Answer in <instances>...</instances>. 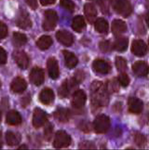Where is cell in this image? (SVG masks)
I'll use <instances>...</instances> for the list:
<instances>
[{
    "label": "cell",
    "mask_w": 149,
    "mask_h": 150,
    "mask_svg": "<svg viewBox=\"0 0 149 150\" xmlns=\"http://www.w3.org/2000/svg\"><path fill=\"white\" fill-rule=\"evenodd\" d=\"M53 132V127L50 123H48L45 126L44 130L45 138L47 141H49L51 139Z\"/></svg>",
    "instance_id": "74e56055"
},
{
    "label": "cell",
    "mask_w": 149,
    "mask_h": 150,
    "mask_svg": "<svg viewBox=\"0 0 149 150\" xmlns=\"http://www.w3.org/2000/svg\"><path fill=\"white\" fill-rule=\"evenodd\" d=\"M29 6L33 9H36L38 6L37 0H25Z\"/></svg>",
    "instance_id": "b9f144b4"
},
{
    "label": "cell",
    "mask_w": 149,
    "mask_h": 150,
    "mask_svg": "<svg viewBox=\"0 0 149 150\" xmlns=\"http://www.w3.org/2000/svg\"><path fill=\"white\" fill-rule=\"evenodd\" d=\"M44 16L43 24V29L46 31L53 30L56 26L58 20L56 13L53 10H47L45 13Z\"/></svg>",
    "instance_id": "5b68a950"
},
{
    "label": "cell",
    "mask_w": 149,
    "mask_h": 150,
    "mask_svg": "<svg viewBox=\"0 0 149 150\" xmlns=\"http://www.w3.org/2000/svg\"><path fill=\"white\" fill-rule=\"evenodd\" d=\"M5 138L7 144L11 146L18 145L21 140V136L19 134L11 131L7 132Z\"/></svg>",
    "instance_id": "f1b7e54d"
},
{
    "label": "cell",
    "mask_w": 149,
    "mask_h": 150,
    "mask_svg": "<svg viewBox=\"0 0 149 150\" xmlns=\"http://www.w3.org/2000/svg\"><path fill=\"white\" fill-rule=\"evenodd\" d=\"M115 64L117 69L120 72H124L126 70L127 66V62L123 57L120 56L116 57Z\"/></svg>",
    "instance_id": "d6a6232c"
},
{
    "label": "cell",
    "mask_w": 149,
    "mask_h": 150,
    "mask_svg": "<svg viewBox=\"0 0 149 150\" xmlns=\"http://www.w3.org/2000/svg\"><path fill=\"white\" fill-rule=\"evenodd\" d=\"M111 30L115 35H119L126 31L127 26L125 22L118 19H114L111 25Z\"/></svg>",
    "instance_id": "ffe728a7"
},
{
    "label": "cell",
    "mask_w": 149,
    "mask_h": 150,
    "mask_svg": "<svg viewBox=\"0 0 149 150\" xmlns=\"http://www.w3.org/2000/svg\"><path fill=\"white\" fill-rule=\"evenodd\" d=\"M127 105L128 112L135 115L141 113L144 108L143 101L140 98L135 97H131L128 98Z\"/></svg>",
    "instance_id": "8992f818"
},
{
    "label": "cell",
    "mask_w": 149,
    "mask_h": 150,
    "mask_svg": "<svg viewBox=\"0 0 149 150\" xmlns=\"http://www.w3.org/2000/svg\"><path fill=\"white\" fill-rule=\"evenodd\" d=\"M132 69L134 73L139 76H145L148 72V64L143 61H138L135 62L132 65Z\"/></svg>",
    "instance_id": "2e32d148"
},
{
    "label": "cell",
    "mask_w": 149,
    "mask_h": 150,
    "mask_svg": "<svg viewBox=\"0 0 149 150\" xmlns=\"http://www.w3.org/2000/svg\"><path fill=\"white\" fill-rule=\"evenodd\" d=\"M14 59L18 67L22 69H26L29 64V59L27 54L22 50H17L13 54Z\"/></svg>",
    "instance_id": "4fadbf2b"
},
{
    "label": "cell",
    "mask_w": 149,
    "mask_h": 150,
    "mask_svg": "<svg viewBox=\"0 0 149 150\" xmlns=\"http://www.w3.org/2000/svg\"><path fill=\"white\" fill-rule=\"evenodd\" d=\"M1 111L0 110V122L1 121Z\"/></svg>",
    "instance_id": "7dc6e473"
},
{
    "label": "cell",
    "mask_w": 149,
    "mask_h": 150,
    "mask_svg": "<svg viewBox=\"0 0 149 150\" xmlns=\"http://www.w3.org/2000/svg\"><path fill=\"white\" fill-rule=\"evenodd\" d=\"M8 33V28L6 25L3 22L0 21V39L5 38Z\"/></svg>",
    "instance_id": "f35d334b"
},
{
    "label": "cell",
    "mask_w": 149,
    "mask_h": 150,
    "mask_svg": "<svg viewBox=\"0 0 149 150\" xmlns=\"http://www.w3.org/2000/svg\"><path fill=\"white\" fill-rule=\"evenodd\" d=\"M105 86L106 90L109 94L118 92L120 89V84L118 79L113 78L107 81Z\"/></svg>",
    "instance_id": "f546056e"
},
{
    "label": "cell",
    "mask_w": 149,
    "mask_h": 150,
    "mask_svg": "<svg viewBox=\"0 0 149 150\" xmlns=\"http://www.w3.org/2000/svg\"><path fill=\"white\" fill-rule=\"evenodd\" d=\"M61 6L68 10L72 11L74 8V4L71 0H60Z\"/></svg>",
    "instance_id": "8d00e7d4"
},
{
    "label": "cell",
    "mask_w": 149,
    "mask_h": 150,
    "mask_svg": "<svg viewBox=\"0 0 149 150\" xmlns=\"http://www.w3.org/2000/svg\"><path fill=\"white\" fill-rule=\"evenodd\" d=\"M47 67L48 73L50 78L53 79H57L59 74L57 60L53 57L49 58L47 62Z\"/></svg>",
    "instance_id": "5bb4252c"
},
{
    "label": "cell",
    "mask_w": 149,
    "mask_h": 150,
    "mask_svg": "<svg viewBox=\"0 0 149 150\" xmlns=\"http://www.w3.org/2000/svg\"><path fill=\"white\" fill-rule=\"evenodd\" d=\"M56 35L58 41L64 45L70 46L73 43V35L67 31H58L56 33Z\"/></svg>",
    "instance_id": "9a60e30c"
},
{
    "label": "cell",
    "mask_w": 149,
    "mask_h": 150,
    "mask_svg": "<svg viewBox=\"0 0 149 150\" xmlns=\"http://www.w3.org/2000/svg\"><path fill=\"white\" fill-rule=\"evenodd\" d=\"M134 141L136 144L139 147H144L147 143L145 137L143 134L139 132L136 133L134 136Z\"/></svg>",
    "instance_id": "1f68e13d"
},
{
    "label": "cell",
    "mask_w": 149,
    "mask_h": 150,
    "mask_svg": "<svg viewBox=\"0 0 149 150\" xmlns=\"http://www.w3.org/2000/svg\"><path fill=\"white\" fill-rule=\"evenodd\" d=\"M7 60V55L6 51L1 47L0 46V65L6 64Z\"/></svg>",
    "instance_id": "60d3db41"
},
{
    "label": "cell",
    "mask_w": 149,
    "mask_h": 150,
    "mask_svg": "<svg viewBox=\"0 0 149 150\" xmlns=\"http://www.w3.org/2000/svg\"><path fill=\"white\" fill-rule=\"evenodd\" d=\"M81 126V129L83 132L86 133H88L90 131V127L88 124L86 122L83 123Z\"/></svg>",
    "instance_id": "ee69618b"
},
{
    "label": "cell",
    "mask_w": 149,
    "mask_h": 150,
    "mask_svg": "<svg viewBox=\"0 0 149 150\" xmlns=\"http://www.w3.org/2000/svg\"><path fill=\"white\" fill-rule=\"evenodd\" d=\"M74 88V85L70 80H66L58 89L59 96L61 98H65L69 94L70 91Z\"/></svg>",
    "instance_id": "603a6c76"
},
{
    "label": "cell",
    "mask_w": 149,
    "mask_h": 150,
    "mask_svg": "<svg viewBox=\"0 0 149 150\" xmlns=\"http://www.w3.org/2000/svg\"><path fill=\"white\" fill-rule=\"evenodd\" d=\"M40 1L42 5L46 6L53 4L56 0H40Z\"/></svg>",
    "instance_id": "7bdbcfd3"
},
{
    "label": "cell",
    "mask_w": 149,
    "mask_h": 150,
    "mask_svg": "<svg viewBox=\"0 0 149 150\" xmlns=\"http://www.w3.org/2000/svg\"><path fill=\"white\" fill-rule=\"evenodd\" d=\"M1 82L0 81V88L1 87Z\"/></svg>",
    "instance_id": "c3c4849f"
},
{
    "label": "cell",
    "mask_w": 149,
    "mask_h": 150,
    "mask_svg": "<svg viewBox=\"0 0 149 150\" xmlns=\"http://www.w3.org/2000/svg\"><path fill=\"white\" fill-rule=\"evenodd\" d=\"M128 44V40L127 38L120 37L117 39L113 43V49L119 52H124L127 50Z\"/></svg>",
    "instance_id": "d4e9b609"
},
{
    "label": "cell",
    "mask_w": 149,
    "mask_h": 150,
    "mask_svg": "<svg viewBox=\"0 0 149 150\" xmlns=\"http://www.w3.org/2000/svg\"><path fill=\"white\" fill-rule=\"evenodd\" d=\"M55 98L53 91L51 89L46 88L40 92L39 99L40 102L44 105H49L51 103Z\"/></svg>",
    "instance_id": "ac0fdd59"
},
{
    "label": "cell",
    "mask_w": 149,
    "mask_h": 150,
    "mask_svg": "<svg viewBox=\"0 0 149 150\" xmlns=\"http://www.w3.org/2000/svg\"><path fill=\"white\" fill-rule=\"evenodd\" d=\"M86 99V95L83 90H76L74 92L72 98V106L76 109H79L82 108L85 104Z\"/></svg>",
    "instance_id": "ba28073f"
},
{
    "label": "cell",
    "mask_w": 149,
    "mask_h": 150,
    "mask_svg": "<svg viewBox=\"0 0 149 150\" xmlns=\"http://www.w3.org/2000/svg\"><path fill=\"white\" fill-rule=\"evenodd\" d=\"M19 148V149H27V146L25 145H22L20 146Z\"/></svg>",
    "instance_id": "bcb514c9"
},
{
    "label": "cell",
    "mask_w": 149,
    "mask_h": 150,
    "mask_svg": "<svg viewBox=\"0 0 149 150\" xmlns=\"http://www.w3.org/2000/svg\"><path fill=\"white\" fill-rule=\"evenodd\" d=\"M118 79L120 85L123 87H126L129 85L130 79L128 75L124 72H120Z\"/></svg>",
    "instance_id": "e575fe53"
},
{
    "label": "cell",
    "mask_w": 149,
    "mask_h": 150,
    "mask_svg": "<svg viewBox=\"0 0 149 150\" xmlns=\"http://www.w3.org/2000/svg\"><path fill=\"white\" fill-rule=\"evenodd\" d=\"M3 144V140L1 133L0 132V149L1 148Z\"/></svg>",
    "instance_id": "f6af8a7d"
},
{
    "label": "cell",
    "mask_w": 149,
    "mask_h": 150,
    "mask_svg": "<svg viewBox=\"0 0 149 150\" xmlns=\"http://www.w3.org/2000/svg\"><path fill=\"white\" fill-rule=\"evenodd\" d=\"M84 12L88 22L91 24L94 23L98 14L95 6L90 3L86 4L84 7Z\"/></svg>",
    "instance_id": "e0dca14e"
},
{
    "label": "cell",
    "mask_w": 149,
    "mask_h": 150,
    "mask_svg": "<svg viewBox=\"0 0 149 150\" xmlns=\"http://www.w3.org/2000/svg\"><path fill=\"white\" fill-rule=\"evenodd\" d=\"M29 77L32 83L36 86H39L44 82L45 78L44 72L41 68L34 67L31 69Z\"/></svg>",
    "instance_id": "8fae6325"
},
{
    "label": "cell",
    "mask_w": 149,
    "mask_h": 150,
    "mask_svg": "<svg viewBox=\"0 0 149 150\" xmlns=\"http://www.w3.org/2000/svg\"><path fill=\"white\" fill-rule=\"evenodd\" d=\"M54 115L56 119L58 121L65 122L69 120L70 114V111L67 109L61 108L55 111Z\"/></svg>",
    "instance_id": "484cf974"
},
{
    "label": "cell",
    "mask_w": 149,
    "mask_h": 150,
    "mask_svg": "<svg viewBox=\"0 0 149 150\" xmlns=\"http://www.w3.org/2000/svg\"><path fill=\"white\" fill-rule=\"evenodd\" d=\"M111 126L109 117L101 114L97 115L94 120L92 127L94 132L97 134H104L109 130Z\"/></svg>",
    "instance_id": "7a4b0ae2"
},
{
    "label": "cell",
    "mask_w": 149,
    "mask_h": 150,
    "mask_svg": "<svg viewBox=\"0 0 149 150\" xmlns=\"http://www.w3.org/2000/svg\"><path fill=\"white\" fill-rule=\"evenodd\" d=\"M47 116L46 113L39 108H36L34 110L32 124L36 128H39L46 122Z\"/></svg>",
    "instance_id": "52a82bcc"
},
{
    "label": "cell",
    "mask_w": 149,
    "mask_h": 150,
    "mask_svg": "<svg viewBox=\"0 0 149 150\" xmlns=\"http://www.w3.org/2000/svg\"><path fill=\"white\" fill-rule=\"evenodd\" d=\"M53 43V40L51 37L47 35L41 36L37 40L36 45L41 50H44L48 49Z\"/></svg>",
    "instance_id": "83f0119b"
},
{
    "label": "cell",
    "mask_w": 149,
    "mask_h": 150,
    "mask_svg": "<svg viewBox=\"0 0 149 150\" xmlns=\"http://www.w3.org/2000/svg\"><path fill=\"white\" fill-rule=\"evenodd\" d=\"M147 50V46L142 40H135L132 42L131 50L135 55L138 57L144 56L146 54Z\"/></svg>",
    "instance_id": "9c48e42d"
},
{
    "label": "cell",
    "mask_w": 149,
    "mask_h": 150,
    "mask_svg": "<svg viewBox=\"0 0 149 150\" xmlns=\"http://www.w3.org/2000/svg\"><path fill=\"white\" fill-rule=\"evenodd\" d=\"M62 52L66 66L70 69L74 67L78 62V59L75 55L66 50H64Z\"/></svg>",
    "instance_id": "7402d4cb"
},
{
    "label": "cell",
    "mask_w": 149,
    "mask_h": 150,
    "mask_svg": "<svg viewBox=\"0 0 149 150\" xmlns=\"http://www.w3.org/2000/svg\"><path fill=\"white\" fill-rule=\"evenodd\" d=\"M86 26L85 21L83 16H77L73 19L72 27L73 30L76 32H81L85 28Z\"/></svg>",
    "instance_id": "4316f807"
},
{
    "label": "cell",
    "mask_w": 149,
    "mask_h": 150,
    "mask_svg": "<svg viewBox=\"0 0 149 150\" xmlns=\"http://www.w3.org/2000/svg\"><path fill=\"white\" fill-rule=\"evenodd\" d=\"M84 78L85 75L84 72L78 70L76 72L73 78L78 84L82 81Z\"/></svg>",
    "instance_id": "ab89813d"
},
{
    "label": "cell",
    "mask_w": 149,
    "mask_h": 150,
    "mask_svg": "<svg viewBox=\"0 0 149 150\" xmlns=\"http://www.w3.org/2000/svg\"><path fill=\"white\" fill-rule=\"evenodd\" d=\"M96 31L100 33H104L108 30L109 25L108 21L104 18L100 17L96 19L94 22Z\"/></svg>",
    "instance_id": "cb8c5ba5"
},
{
    "label": "cell",
    "mask_w": 149,
    "mask_h": 150,
    "mask_svg": "<svg viewBox=\"0 0 149 150\" xmlns=\"http://www.w3.org/2000/svg\"><path fill=\"white\" fill-rule=\"evenodd\" d=\"M99 47L102 52L105 53L109 52L113 49V43L108 40H103L100 42Z\"/></svg>",
    "instance_id": "836d02e7"
},
{
    "label": "cell",
    "mask_w": 149,
    "mask_h": 150,
    "mask_svg": "<svg viewBox=\"0 0 149 150\" xmlns=\"http://www.w3.org/2000/svg\"><path fill=\"white\" fill-rule=\"evenodd\" d=\"M17 26L23 30L30 29L32 26V23L28 13L24 11H21L17 16L16 20Z\"/></svg>",
    "instance_id": "30bf717a"
},
{
    "label": "cell",
    "mask_w": 149,
    "mask_h": 150,
    "mask_svg": "<svg viewBox=\"0 0 149 150\" xmlns=\"http://www.w3.org/2000/svg\"><path fill=\"white\" fill-rule=\"evenodd\" d=\"M6 120L9 125H17L21 122L22 118L18 112L15 110H11L8 112L6 115Z\"/></svg>",
    "instance_id": "44dd1931"
},
{
    "label": "cell",
    "mask_w": 149,
    "mask_h": 150,
    "mask_svg": "<svg viewBox=\"0 0 149 150\" xmlns=\"http://www.w3.org/2000/svg\"><path fill=\"white\" fill-rule=\"evenodd\" d=\"M92 66L95 71L102 74L108 73L111 69V67L109 63L101 59L95 60L92 63Z\"/></svg>",
    "instance_id": "7c38bea8"
},
{
    "label": "cell",
    "mask_w": 149,
    "mask_h": 150,
    "mask_svg": "<svg viewBox=\"0 0 149 150\" xmlns=\"http://www.w3.org/2000/svg\"><path fill=\"white\" fill-rule=\"evenodd\" d=\"M12 39L13 43L17 47L24 45L27 40V38L25 34L19 32L14 33Z\"/></svg>",
    "instance_id": "4dcf8cb0"
},
{
    "label": "cell",
    "mask_w": 149,
    "mask_h": 150,
    "mask_svg": "<svg viewBox=\"0 0 149 150\" xmlns=\"http://www.w3.org/2000/svg\"><path fill=\"white\" fill-rule=\"evenodd\" d=\"M111 4L113 10L124 18L129 16L132 12V8L128 0H111Z\"/></svg>",
    "instance_id": "3957f363"
},
{
    "label": "cell",
    "mask_w": 149,
    "mask_h": 150,
    "mask_svg": "<svg viewBox=\"0 0 149 150\" xmlns=\"http://www.w3.org/2000/svg\"><path fill=\"white\" fill-rule=\"evenodd\" d=\"M27 84L26 81L20 77H17L14 79L11 84V88L14 92L21 93L26 89Z\"/></svg>",
    "instance_id": "d6986e66"
},
{
    "label": "cell",
    "mask_w": 149,
    "mask_h": 150,
    "mask_svg": "<svg viewBox=\"0 0 149 150\" xmlns=\"http://www.w3.org/2000/svg\"><path fill=\"white\" fill-rule=\"evenodd\" d=\"M91 108L93 112L107 106L109 102V93L101 81L96 80L91 83L90 88Z\"/></svg>",
    "instance_id": "6da1fadb"
},
{
    "label": "cell",
    "mask_w": 149,
    "mask_h": 150,
    "mask_svg": "<svg viewBox=\"0 0 149 150\" xmlns=\"http://www.w3.org/2000/svg\"><path fill=\"white\" fill-rule=\"evenodd\" d=\"M70 136L65 131L59 130L55 135L53 145L56 149H61L68 146L71 144Z\"/></svg>",
    "instance_id": "277c9868"
},
{
    "label": "cell",
    "mask_w": 149,
    "mask_h": 150,
    "mask_svg": "<svg viewBox=\"0 0 149 150\" xmlns=\"http://www.w3.org/2000/svg\"><path fill=\"white\" fill-rule=\"evenodd\" d=\"M79 148L81 149H96L97 147L93 142L89 141H85L81 142Z\"/></svg>",
    "instance_id": "d590c367"
}]
</instances>
